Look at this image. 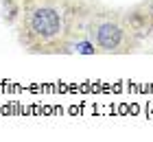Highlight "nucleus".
I'll list each match as a JSON object with an SVG mask.
<instances>
[{
	"label": "nucleus",
	"mask_w": 153,
	"mask_h": 142,
	"mask_svg": "<svg viewBox=\"0 0 153 142\" xmlns=\"http://www.w3.org/2000/svg\"><path fill=\"white\" fill-rule=\"evenodd\" d=\"M99 0H11L4 20L16 28L26 53L64 55L85 37L90 13Z\"/></svg>",
	"instance_id": "obj_1"
},
{
	"label": "nucleus",
	"mask_w": 153,
	"mask_h": 142,
	"mask_svg": "<svg viewBox=\"0 0 153 142\" xmlns=\"http://www.w3.org/2000/svg\"><path fill=\"white\" fill-rule=\"evenodd\" d=\"M85 37L101 55H131L142 42L129 22L127 11L109 9L101 2L90 13Z\"/></svg>",
	"instance_id": "obj_2"
},
{
	"label": "nucleus",
	"mask_w": 153,
	"mask_h": 142,
	"mask_svg": "<svg viewBox=\"0 0 153 142\" xmlns=\"http://www.w3.org/2000/svg\"><path fill=\"white\" fill-rule=\"evenodd\" d=\"M127 18L140 39L151 37L153 35V0H142V2L134 4L127 11Z\"/></svg>",
	"instance_id": "obj_3"
}]
</instances>
